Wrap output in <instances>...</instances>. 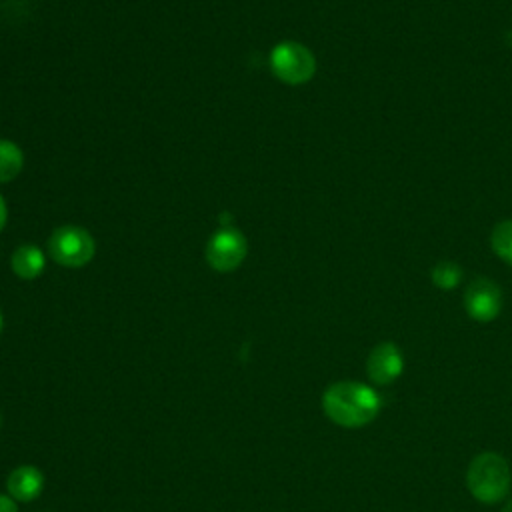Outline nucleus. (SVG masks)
Here are the masks:
<instances>
[{"label":"nucleus","instance_id":"f257e3e1","mask_svg":"<svg viewBox=\"0 0 512 512\" xmlns=\"http://www.w3.org/2000/svg\"><path fill=\"white\" fill-rule=\"evenodd\" d=\"M322 410L338 426L360 428L378 416L380 396L368 384L340 380L324 390Z\"/></svg>","mask_w":512,"mask_h":512},{"label":"nucleus","instance_id":"f03ea898","mask_svg":"<svg viewBox=\"0 0 512 512\" xmlns=\"http://www.w3.org/2000/svg\"><path fill=\"white\" fill-rule=\"evenodd\" d=\"M510 484L512 472L504 456L496 452H482L472 458L466 472V486L476 500L496 504L508 496Z\"/></svg>","mask_w":512,"mask_h":512},{"label":"nucleus","instance_id":"7ed1b4c3","mask_svg":"<svg viewBox=\"0 0 512 512\" xmlns=\"http://www.w3.org/2000/svg\"><path fill=\"white\" fill-rule=\"evenodd\" d=\"M270 68L278 80L290 86L308 82L316 72L314 54L300 42L286 40L272 48Z\"/></svg>","mask_w":512,"mask_h":512},{"label":"nucleus","instance_id":"20e7f679","mask_svg":"<svg viewBox=\"0 0 512 512\" xmlns=\"http://www.w3.org/2000/svg\"><path fill=\"white\" fill-rule=\"evenodd\" d=\"M48 252L60 266L80 268L94 258L96 244L88 230L80 226H60L48 240Z\"/></svg>","mask_w":512,"mask_h":512},{"label":"nucleus","instance_id":"39448f33","mask_svg":"<svg viewBox=\"0 0 512 512\" xmlns=\"http://www.w3.org/2000/svg\"><path fill=\"white\" fill-rule=\"evenodd\" d=\"M248 254V240L238 228H222L214 232L206 244V260L216 272L236 270Z\"/></svg>","mask_w":512,"mask_h":512},{"label":"nucleus","instance_id":"423d86ee","mask_svg":"<svg viewBox=\"0 0 512 512\" xmlns=\"http://www.w3.org/2000/svg\"><path fill=\"white\" fill-rule=\"evenodd\" d=\"M464 308L470 318L478 322H490L500 314L502 292L490 278H476L464 292Z\"/></svg>","mask_w":512,"mask_h":512},{"label":"nucleus","instance_id":"0eeeda50","mask_svg":"<svg viewBox=\"0 0 512 512\" xmlns=\"http://www.w3.org/2000/svg\"><path fill=\"white\" fill-rule=\"evenodd\" d=\"M404 370V358L394 342H380L366 358V374L378 386L392 384Z\"/></svg>","mask_w":512,"mask_h":512},{"label":"nucleus","instance_id":"6e6552de","mask_svg":"<svg viewBox=\"0 0 512 512\" xmlns=\"http://www.w3.org/2000/svg\"><path fill=\"white\" fill-rule=\"evenodd\" d=\"M44 488V474L36 466H18L8 474L6 490L16 502H32Z\"/></svg>","mask_w":512,"mask_h":512},{"label":"nucleus","instance_id":"1a4fd4ad","mask_svg":"<svg viewBox=\"0 0 512 512\" xmlns=\"http://www.w3.org/2000/svg\"><path fill=\"white\" fill-rule=\"evenodd\" d=\"M10 264H12V270H14V274L18 278L34 280L36 276L42 274L46 260H44V254H42V250L38 246L22 244V246H18L12 252Z\"/></svg>","mask_w":512,"mask_h":512},{"label":"nucleus","instance_id":"9d476101","mask_svg":"<svg viewBox=\"0 0 512 512\" xmlns=\"http://www.w3.org/2000/svg\"><path fill=\"white\" fill-rule=\"evenodd\" d=\"M24 166V154L22 150L10 142L0 140V184L14 180Z\"/></svg>","mask_w":512,"mask_h":512},{"label":"nucleus","instance_id":"9b49d317","mask_svg":"<svg viewBox=\"0 0 512 512\" xmlns=\"http://www.w3.org/2000/svg\"><path fill=\"white\" fill-rule=\"evenodd\" d=\"M492 250L508 264H512V220H504L494 226L490 238Z\"/></svg>","mask_w":512,"mask_h":512},{"label":"nucleus","instance_id":"f8f14e48","mask_svg":"<svg viewBox=\"0 0 512 512\" xmlns=\"http://www.w3.org/2000/svg\"><path fill=\"white\" fill-rule=\"evenodd\" d=\"M430 276H432V282H434L438 288H442V290H452L454 286L460 284L462 268H460L456 262L444 260V262H438V264L432 268Z\"/></svg>","mask_w":512,"mask_h":512},{"label":"nucleus","instance_id":"ddd939ff","mask_svg":"<svg viewBox=\"0 0 512 512\" xmlns=\"http://www.w3.org/2000/svg\"><path fill=\"white\" fill-rule=\"evenodd\" d=\"M0 512H18L16 500H12L10 496L0 494Z\"/></svg>","mask_w":512,"mask_h":512},{"label":"nucleus","instance_id":"4468645a","mask_svg":"<svg viewBox=\"0 0 512 512\" xmlns=\"http://www.w3.org/2000/svg\"><path fill=\"white\" fill-rule=\"evenodd\" d=\"M6 218H8V210H6V202H4V198L0 196V230L4 228V224H6Z\"/></svg>","mask_w":512,"mask_h":512},{"label":"nucleus","instance_id":"2eb2a0df","mask_svg":"<svg viewBox=\"0 0 512 512\" xmlns=\"http://www.w3.org/2000/svg\"><path fill=\"white\" fill-rule=\"evenodd\" d=\"M502 512H512V498L506 502V506L502 508Z\"/></svg>","mask_w":512,"mask_h":512},{"label":"nucleus","instance_id":"dca6fc26","mask_svg":"<svg viewBox=\"0 0 512 512\" xmlns=\"http://www.w3.org/2000/svg\"><path fill=\"white\" fill-rule=\"evenodd\" d=\"M0 330H2V312H0Z\"/></svg>","mask_w":512,"mask_h":512}]
</instances>
